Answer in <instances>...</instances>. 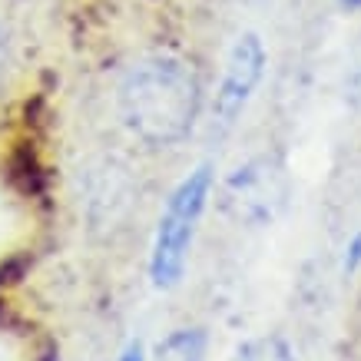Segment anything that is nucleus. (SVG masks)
Segmentation results:
<instances>
[{"label": "nucleus", "mask_w": 361, "mask_h": 361, "mask_svg": "<svg viewBox=\"0 0 361 361\" xmlns=\"http://www.w3.org/2000/svg\"><path fill=\"white\" fill-rule=\"evenodd\" d=\"M116 361H146V348H142V341H130Z\"/></svg>", "instance_id": "nucleus-8"}, {"label": "nucleus", "mask_w": 361, "mask_h": 361, "mask_svg": "<svg viewBox=\"0 0 361 361\" xmlns=\"http://www.w3.org/2000/svg\"><path fill=\"white\" fill-rule=\"evenodd\" d=\"M202 90L176 56H146L130 66L120 87V116L146 146H176L196 126Z\"/></svg>", "instance_id": "nucleus-1"}, {"label": "nucleus", "mask_w": 361, "mask_h": 361, "mask_svg": "<svg viewBox=\"0 0 361 361\" xmlns=\"http://www.w3.org/2000/svg\"><path fill=\"white\" fill-rule=\"evenodd\" d=\"M153 361H206V331L179 329L166 335L153 351Z\"/></svg>", "instance_id": "nucleus-5"}, {"label": "nucleus", "mask_w": 361, "mask_h": 361, "mask_svg": "<svg viewBox=\"0 0 361 361\" xmlns=\"http://www.w3.org/2000/svg\"><path fill=\"white\" fill-rule=\"evenodd\" d=\"M232 361H298L295 351L288 341H282L279 335H262V338L242 341Z\"/></svg>", "instance_id": "nucleus-6"}, {"label": "nucleus", "mask_w": 361, "mask_h": 361, "mask_svg": "<svg viewBox=\"0 0 361 361\" xmlns=\"http://www.w3.org/2000/svg\"><path fill=\"white\" fill-rule=\"evenodd\" d=\"M358 269H361V232L348 242V249H345V275H355Z\"/></svg>", "instance_id": "nucleus-7"}, {"label": "nucleus", "mask_w": 361, "mask_h": 361, "mask_svg": "<svg viewBox=\"0 0 361 361\" xmlns=\"http://www.w3.org/2000/svg\"><path fill=\"white\" fill-rule=\"evenodd\" d=\"M226 196L239 219L269 222L285 202V176L269 159H252L239 166L226 183Z\"/></svg>", "instance_id": "nucleus-4"}, {"label": "nucleus", "mask_w": 361, "mask_h": 361, "mask_svg": "<svg viewBox=\"0 0 361 361\" xmlns=\"http://www.w3.org/2000/svg\"><path fill=\"white\" fill-rule=\"evenodd\" d=\"M265 73V47L255 33H242L232 44L229 60H226V73L216 90V103H212V116L219 126H232L252 99L259 80Z\"/></svg>", "instance_id": "nucleus-3"}, {"label": "nucleus", "mask_w": 361, "mask_h": 361, "mask_svg": "<svg viewBox=\"0 0 361 361\" xmlns=\"http://www.w3.org/2000/svg\"><path fill=\"white\" fill-rule=\"evenodd\" d=\"M209 196H212V169L209 166H199L196 173H189L173 189V196H169L163 216H159L153 255H149V279H153L156 288H173L183 279L199 219L209 206Z\"/></svg>", "instance_id": "nucleus-2"}, {"label": "nucleus", "mask_w": 361, "mask_h": 361, "mask_svg": "<svg viewBox=\"0 0 361 361\" xmlns=\"http://www.w3.org/2000/svg\"><path fill=\"white\" fill-rule=\"evenodd\" d=\"M345 7H361V0H341Z\"/></svg>", "instance_id": "nucleus-10"}, {"label": "nucleus", "mask_w": 361, "mask_h": 361, "mask_svg": "<svg viewBox=\"0 0 361 361\" xmlns=\"http://www.w3.org/2000/svg\"><path fill=\"white\" fill-rule=\"evenodd\" d=\"M351 83H355V93L361 97V50H358V60H355V73H351Z\"/></svg>", "instance_id": "nucleus-9"}]
</instances>
